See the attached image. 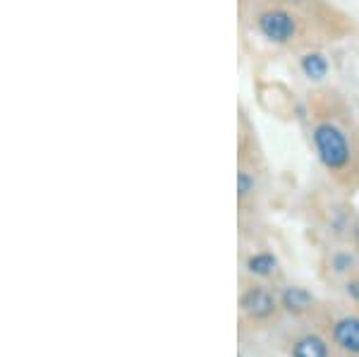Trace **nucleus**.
I'll use <instances>...</instances> for the list:
<instances>
[{
    "mask_svg": "<svg viewBox=\"0 0 359 357\" xmlns=\"http://www.w3.org/2000/svg\"><path fill=\"white\" fill-rule=\"evenodd\" d=\"M292 357H328V348L318 336H304L294 343Z\"/></svg>",
    "mask_w": 359,
    "mask_h": 357,
    "instance_id": "obj_5",
    "label": "nucleus"
},
{
    "mask_svg": "<svg viewBox=\"0 0 359 357\" xmlns=\"http://www.w3.org/2000/svg\"><path fill=\"white\" fill-rule=\"evenodd\" d=\"M347 290H350V295L355 297V300H359V283H350L347 285Z\"/></svg>",
    "mask_w": 359,
    "mask_h": 357,
    "instance_id": "obj_10",
    "label": "nucleus"
},
{
    "mask_svg": "<svg viewBox=\"0 0 359 357\" xmlns=\"http://www.w3.org/2000/svg\"><path fill=\"white\" fill-rule=\"evenodd\" d=\"M316 147L321 154L323 163L328 168H340L347 161V142L343 137V132L335 130L333 125H321L316 130Z\"/></svg>",
    "mask_w": 359,
    "mask_h": 357,
    "instance_id": "obj_1",
    "label": "nucleus"
},
{
    "mask_svg": "<svg viewBox=\"0 0 359 357\" xmlns=\"http://www.w3.org/2000/svg\"><path fill=\"white\" fill-rule=\"evenodd\" d=\"M335 341L343 350L359 353V319H343L335 324Z\"/></svg>",
    "mask_w": 359,
    "mask_h": 357,
    "instance_id": "obj_4",
    "label": "nucleus"
},
{
    "mask_svg": "<svg viewBox=\"0 0 359 357\" xmlns=\"http://www.w3.org/2000/svg\"><path fill=\"white\" fill-rule=\"evenodd\" d=\"M237 187H240V197H247V194L254 189V180L247 175V173H240V175H237Z\"/></svg>",
    "mask_w": 359,
    "mask_h": 357,
    "instance_id": "obj_9",
    "label": "nucleus"
},
{
    "mask_svg": "<svg viewBox=\"0 0 359 357\" xmlns=\"http://www.w3.org/2000/svg\"><path fill=\"white\" fill-rule=\"evenodd\" d=\"M259 27L269 39L273 41H287L294 32V22L290 15L285 13H266L262 20H259Z\"/></svg>",
    "mask_w": 359,
    "mask_h": 357,
    "instance_id": "obj_2",
    "label": "nucleus"
},
{
    "mask_svg": "<svg viewBox=\"0 0 359 357\" xmlns=\"http://www.w3.org/2000/svg\"><path fill=\"white\" fill-rule=\"evenodd\" d=\"M273 297L269 295L266 290H262V288H254V290H249L245 297H242V309L254 316V319H264V316H269L271 312H273Z\"/></svg>",
    "mask_w": 359,
    "mask_h": 357,
    "instance_id": "obj_3",
    "label": "nucleus"
},
{
    "mask_svg": "<svg viewBox=\"0 0 359 357\" xmlns=\"http://www.w3.org/2000/svg\"><path fill=\"white\" fill-rule=\"evenodd\" d=\"M302 67L311 79H321V77H326V72H328V62L323 60L321 55H306Z\"/></svg>",
    "mask_w": 359,
    "mask_h": 357,
    "instance_id": "obj_7",
    "label": "nucleus"
},
{
    "mask_svg": "<svg viewBox=\"0 0 359 357\" xmlns=\"http://www.w3.org/2000/svg\"><path fill=\"white\" fill-rule=\"evenodd\" d=\"M247 267H249V271L257 274V276H269L276 269V259L269 255H257V257L249 259Z\"/></svg>",
    "mask_w": 359,
    "mask_h": 357,
    "instance_id": "obj_8",
    "label": "nucleus"
},
{
    "mask_svg": "<svg viewBox=\"0 0 359 357\" xmlns=\"http://www.w3.org/2000/svg\"><path fill=\"white\" fill-rule=\"evenodd\" d=\"M283 304H285L290 312H304V309L311 307V295L302 288H287L283 292Z\"/></svg>",
    "mask_w": 359,
    "mask_h": 357,
    "instance_id": "obj_6",
    "label": "nucleus"
}]
</instances>
